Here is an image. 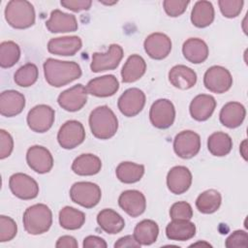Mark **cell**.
Wrapping results in <instances>:
<instances>
[{"label":"cell","instance_id":"7dc6e473","mask_svg":"<svg viewBox=\"0 0 248 248\" xmlns=\"http://www.w3.org/2000/svg\"><path fill=\"white\" fill-rule=\"evenodd\" d=\"M125 248V247H135L139 248L140 247V244L135 239L134 235H125L123 237H120L115 243H114V248Z\"/></svg>","mask_w":248,"mask_h":248},{"label":"cell","instance_id":"ac0fdd59","mask_svg":"<svg viewBox=\"0 0 248 248\" xmlns=\"http://www.w3.org/2000/svg\"><path fill=\"white\" fill-rule=\"evenodd\" d=\"M192 184V173L184 166H175L171 168L167 174V186L169 190L175 195L185 193Z\"/></svg>","mask_w":248,"mask_h":248},{"label":"cell","instance_id":"f6af8a7d","mask_svg":"<svg viewBox=\"0 0 248 248\" xmlns=\"http://www.w3.org/2000/svg\"><path fill=\"white\" fill-rule=\"evenodd\" d=\"M60 4L73 12H80L89 10L92 2L90 0H62Z\"/></svg>","mask_w":248,"mask_h":248},{"label":"cell","instance_id":"4316f807","mask_svg":"<svg viewBox=\"0 0 248 248\" xmlns=\"http://www.w3.org/2000/svg\"><path fill=\"white\" fill-rule=\"evenodd\" d=\"M182 53L186 60L193 64L204 62L209 54L206 43L199 38H190L182 46Z\"/></svg>","mask_w":248,"mask_h":248},{"label":"cell","instance_id":"7c38bea8","mask_svg":"<svg viewBox=\"0 0 248 248\" xmlns=\"http://www.w3.org/2000/svg\"><path fill=\"white\" fill-rule=\"evenodd\" d=\"M11 192L20 200H33L39 194V185L31 176L17 172L11 175L9 179Z\"/></svg>","mask_w":248,"mask_h":248},{"label":"cell","instance_id":"83f0119b","mask_svg":"<svg viewBox=\"0 0 248 248\" xmlns=\"http://www.w3.org/2000/svg\"><path fill=\"white\" fill-rule=\"evenodd\" d=\"M146 71V63L144 59L138 54H132L128 57L121 70L122 81L131 83L139 80Z\"/></svg>","mask_w":248,"mask_h":248},{"label":"cell","instance_id":"9a60e30c","mask_svg":"<svg viewBox=\"0 0 248 248\" xmlns=\"http://www.w3.org/2000/svg\"><path fill=\"white\" fill-rule=\"evenodd\" d=\"M26 162L38 173H46L53 167V157L49 150L41 145H33L26 152Z\"/></svg>","mask_w":248,"mask_h":248},{"label":"cell","instance_id":"603a6c76","mask_svg":"<svg viewBox=\"0 0 248 248\" xmlns=\"http://www.w3.org/2000/svg\"><path fill=\"white\" fill-rule=\"evenodd\" d=\"M246 116L245 107L238 102H229L223 106L219 113L222 125L227 128L234 129L239 127Z\"/></svg>","mask_w":248,"mask_h":248},{"label":"cell","instance_id":"8d00e7d4","mask_svg":"<svg viewBox=\"0 0 248 248\" xmlns=\"http://www.w3.org/2000/svg\"><path fill=\"white\" fill-rule=\"evenodd\" d=\"M20 58V48L13 41H5L0 44V66L11 68L15 66Z\"/></svg>","mask_w":248,"mask_h":248},{"label":"cell","instance_id":"4dcf8cb0","mask_svg":"<svg viewBox=\"0 0 248 248\" xmlns=\"http://www.w3.org/2000/svg\"><path fill=\"white\" fill-rule=\"evenodd\" d=\"M215 16L213 5L209 1L202 0L195 3L191 12V21L198 28L209 26Z\"/></svg>","mask_w":248,"mask_h":248},{"label":"cell","instance_id":"f907efd6","mask_svg":"<svg viewBox=\"0 0 248 248\" xmlns=\"http://www.w3.org/2000/svg\"><path fill=\"white\" fill-rule=\"evenodd\" d=\"M199 244H205V245H207V246H211L209 243H206V242H197V243L191 244L190 246H197V245H199Z\"/></svg>","mask_w":248,"mask_h":248},{"label":"cell","instance_id":"d6986e66","mask_svg":"<svg viewBox=\"0 0 248 248\" xmlns=\"http://www.w3.org/2000/svg\"><path fill=\"white\" fill-rule=\"evenodd\" d=\"M85 88L88 94L95 97H110L118 91L119 82L113 75H106L89 80Z\"/></svg>","mask_w":248,"mask_h":248},{"label":"cell","instance_id":"2e32d148","mask_svg":"<svg viewBox=\"0 0 248 248\" xmlns=\"http://www.w3.org/2000/svg\"><path fill=\"white\" fill-rule=\"evenodd\" d=\"M143 46L149 57L155 60H162L170 54L171 50V41L166 34L156 32L145 38Z\"/></svg>","mask_w":248,"mask_h":248},{"label":"cell","instance_id":"681fc988","mask_svg":"<svg viewBox=\"0 0 248 248\" xmlns=\"http://www.w3.org/2000/svg\"><path fill=\"white\" fill-rule=\"evenodd\" d=\"M240 154L243 157V159L245 161H247V140H244L241 143H240V148H239Z\"/></svg>","mask_w":248,"mask_h":248},{"label":"cell","instance_id":"d590c367","mask_svg":"<svg viewBox=\"0 0 248 248\" xmlns=\"http://www.w3.org/2000/svg\"><path fill=\"white\" fill-rule=\"evenodd\" d=\"M85 222V214L72 206H65L59 212V224L65 230L80 229Z\"/></svg>","mask_w":248,"mask_h":248},{"label":"cell","instance_id":"7bdbcfd3","mask_svg":"<svg viewBox=\"0 0 248 248\" xmlns=\"http://www.w3.org/2000/svg\"><path fill=\"white\" fill-rule=\"evenodd\" d=\"M227 248H247L248 234L245 231L237 230L232 232L225 241Z\"/></svg>","mask_w":248,"mask_h":248},{"label":"cell","instance_id":"1f68e13d","mask_svg":"<svg viewBox=\"0 0 248 248\" xmlns=\"http://www.w3.org/2000/svg\"><path fill=\"white\" fill-rule=\"evenodd\" d=\"M159 234V227L153 220L144 219L137 224L134 229V237L140 245H151Z\"/></svg>","mask_w":248,"mask_h":248},{"label":"cell","instance_id":"8992f818","mask_svg":"<svg viewBox=\"0 0 248 248\" xmlns=\"http://www.w3.org/2000/svg\"><path fill=\"white\" fill-rule=\"evenodd\" d=\"M203 84L207 90L216 94L227 92L232 85V77L229 70L222 66H212L203 76Z\"/></svg>","mask_w":248,"mask_h":248},{"label":"cell","instance_id":"b9f144b4","mask_svg":"<svg viewBox=\"0 0 248 248\" xmlns=\"http://www.w3.org/2000/svg\"><path fill=\"white\" fill-rule=\"evenodd\" d=\"M190 1L184 0H165L163 7L166 14L171 17L181 16L187 9Z\"/></svg>","mask_w":248,"mask_h":248},{"label":"cell","instance_id":"cb8c5ba5","mask_svg":"<svg viewBox=\"0 0 248 248\" xmlns=\"http://www.w3.org/2000/svg\"><path fill=\"white\" fill-rule=\"evenodd\" d=\"M216 108V101L214 97L207 94L197 95L190 103L189 110L192 118L197 121L207 120Z\"/></svg>","mask_w":248,"mask_h":248},{"label":"cell","instance_id":"5b68a950","mask_svg":"<svg viewBox=\"0 0 248 248\" xmlns=\"http://www.w3.org/2000/svg\"><path fill=\"white\" fill-rule=\"evenodd\" d=\"M101 197L102 192L100 187L93 182H76L70 189V198L72 202L85 208L96 206L101 201Z\"/></svg>","mask_w":248,"mask_h":248},{"label":"cell","instance_id":"816d5d0a","mask_svg":"<svg viewBox=\"0 0 248 248\" xmlns=\"http://www.w3.org/2000/svg\"><path fill=\"white\" fill-rule=\"evenodd\" d=\"M100 2L103 3V4H106V5H113V4L117 3V1H113V2H103V1H100Z\"/></svg>","mask_w":248,"mask_h":248},{"label":"cell","instance_id":"74e56055","mask_svg":"<svg viewBox=\"0 0 248 248\" xmlns=\"http://www.w3.org/2000/svg\"><path fill=\"white\" fill-rule=\"evenodd\" d=\"M38 77V67L33 63H26L16 70L14 75V80L18 86L29 87L37 81Z\"/></svg>","mask_w":248,"mask_h":248},{"label":"cell","instance_id":"d4e9b609","mask_svg":"<svg viewBox=\"0 0 248 248\" xmlns=\"http://www.w3.org/2000/svg\"><path fill=\"white\" fill-rule=\"evenodd\" d=\"M169 80L175 88L187 90L196 84L197 74L185 65H175L169 72Z\"/></svg>","mask_w":248,"mask_h":248},{"label":"cell","instance_id":"ba28073f","mask_svg":"<svg viewBox=\"0 0 248 248\" xmlns=\"http://www.w3.org/2000/svg\"><path fill=\"white\" fill-rule=\"evenodd\" d=\"M123 48L116 44H111L107 52H94L90 64L93 73L114 70L123 58Z\"/></svg>","mask_w":248,"mask_h":248},{"label":"cell","instance_id":"484cf974","mask_svg":"<svg viewBox=\"0 0 248 248\" xmlns=\"http://www.w3.org/2000/svg\"><path fill=\"white\" fill-rule=\"evenodd\" d=\"M196 234V225L190 220L172 219L166 227V235L170 240L186 241Z\"/></svg>","mask_w":248,"mask_h":248},{"label":"cell","instance_id":"3957f363","mask_svg":"<svg viewBox=\"0 0 248 248\" xmlns=\"http://www.w3.org/2000/svg\"><path fill=\"white\" fill-rule=\"evenodd\" d=\"M22 223L29 234H42L46 232L52 225V212L46 204H33L24 211Z\"/></svg>","mask_w":248,"mask_h":248},{"label":"cell","instance_id":"d6a6232c","mask_svg":"<svg viewBox=\"0 0 248 248\" xmlns=\"http://www.w3.org/2000/svg\"><path fill=\"white\" fill-rule=\"evenodd\" d=\"M116 177L125 184H132L140 181L144 174V166L133 162H122L115 170Z\"/></svg>","mask_w":248,"mask_h":248},{"label":"cell","instance_id":"7402d4cb","mask_svg":"<svg viewBox=\"0 0 248 248\" xmlns=\"http://www.w3.org/2000/svg\"><path fill=\"white\" fill-rule=\"evenodd\" d=\"M25 107L23 94L16 90H6L0 95V113L6 117L19 114Z\"/></svg>","mask_w":248,"mask_h":248},{"label":"cell","instance_id":"52a82bcc","mask_svg":"<svg viewBox=\"0 0 248 248\" xmlns=\"http://www.w3.org/2000/svg\"><path fill=\"white\" fill-rule=\"evenodd\" d=\"M151 124L157 129L170 128L175 119V108L173 104L168 99L155 101L149 110Z\"/></svg>","mask_w":248,"mask_h":248},{"label":"cell","instance_id":"f35d334b","mask_svg":"<svg viewBox=\"0 0 248 248\" xmlns=\"http://www.w3.org/2000/svg\"><path fill=\"white\" fill-rule=\"evenodd\" d=\"M17 232L16 223L11 217L0 216V242L12 240Z\"/></svg>","mask_w":248,"mask_h":248},{"label":"cell","instance_id":"e575fe53","mask_svg":"<svg viewBox=\"0 0 248 248\" xmlns=\"http://www.w3.org/2000/svg\"><path fill=\"white\" fill-rule=\"evenodd\" d=\"M221 202V194L217 190L209 189L199 195L196 200V207L203 214H211L219 209Z\"/></svg>","mask_w":248,"mask_h":248},{"label":"cell","instance_id":"ffe728a7","mask_svg":"<svg viewBox=\"0 0 248 248\" xmlns=\"http://www.w3.org/2000/svg\"><path fill=\"white\" fill-rule=\"evenodd\" d=\"M46 27L50 33H67L78 30V20L74 15L53 10L50 17L46 21Z\"/></svg>","mask_w":248,"mask_h":248},{"label":"cell","instance_id":"7a4b0ae2","mask_svg":"<svg viewBox=\"0 0 248 248\" xmlns=\"http://www.w3.org/2000/svg\"><path fill=\"white\" fill-rule=\"evenodd\" d=\"M88 121L92 135L99 140L112 138L118 129V119L108 106H100L94 108Z\"/></svg>","mask_w":248,"mask_h":248},{"label":"cell","instance_id":"ee69618b","mask_svg":"<svg viewBox=\"0 0 248 248\" xmlns=\"http://www.w3.org/2000/svg\"><path fill=\"white\" fill-rule=\"evenodd\" d=\"M14 149V140L5 130H0V159L9 157Z\"/></svg>","mask_w":248,"mask_h":248},{"label":"cell","instance_id":"8fae6325","mask_svg":"<svg viewBox=\"0 0 248 248\" xmlns=\"http://www.w3.org/2000/svg\"><path fill=\"white\" fill-rule=\"evenodd\" d=\"M55 118L54 109L47 105H37L31 108L27 114L28 127L36 133L48 131Z\"/></svg>","mask_w":248,"mask_h":248},{"label":"cell","instance_id":"60d3db41","mask_svg":"<svg viewBox=\"0 0 248 248\" xmlns=\"http://www.w3.org/2000/svg\"><path fill=\"white\" fill-rule=\"evenodd\" d=\"M170 216L171 219L190 220L193 217L192 206L186 202H174L170 206Z\"/></svg>","mask_w":248,"mask_h":248},{"label":"cell","instance_id":"ab89813d","mask_svg":"<svg viewBox=\"0 0 248 248\" xmlns=\"http://www.w3.org/2000/svg\"><path fill=\"white\" fill-rule=\"evenodd\" d=\"M244 2L242 0H219L218 5L222 15L228 18H234L241 13Z\"/></svg>","mask_w":248,"mask_h":248},{"label":"cell","instance_id":"836d02e7","mask_svg":"<svg viewBox=\"0 0 248 248\" xmlns=\"http://www.w3.org/2000/svg\"><path fill=\"white\" fill-rule=\"evenodd\" d=\"M207 148L213 156H226L232 148V140L224 132H215L207 139Z\"/></svg>","mask_w":248,"mask_h":248},{"label":"cell","instance_id":"30bf717a","mask_svg":"<svg viewBox=\"0 0 248 248\" xmlns=\"http://www.w3.org/2000/svg\"><path fill=\"white\" fill-rule=\"evenodd\" d=\"M201 149L200 136L191 130H185L178 133L173 140V150L175 154L182 159L195 157Z\"/></svg>","mask_w":248,"mask_h":248},{"label":"cell","instance_id":"5bb4252c","mask_svg":"<svg viewBox=\"0 0 248 248\" xmlns=\"http://www.w3.org/2000/svg\"><path fill=\"white\" fill-rule=\"evenodd\" d=\"M87 94L86 88L82 84H76L73 87L62 91L57 98V103L67 111H78L86 104Z\"/></svg>","mask_w":248,"mask_h":248},{"label":"cell","instance_id":"c3c4849f","mask_svg":"<svg viewBox=\"0 0 248 248\" xmlns=\"http://www.w3.org/2000/svg\"><path fill=\"white\" fill-rule=\"evenodd\" d=\"M78 244L75 237L71 235H63L60 236L55 244L57 248H78Z\"/></svg>","mask_w":248,"mask_h":248},{"label":"cell","instance_id":"e0dca14e","mask_svg":"<svg viewBox=\"0 0 248 248\" xmlns=\"http://www.w3.org/2000/svg\"><path fill=\"white\" fill-rule=\"evenodd\" d=\"M118 204L131 217H138L145 211L146 200L138 190H126L120 194Z\"/></svg>","mask_w":248,"mask_h":248},{"label":"cell","instance_id":"44dd1931","mask_svg":"<svg viewBox=\"0 0 248 248\" xmlns=\"http://www.w3.org/2000/svg\"><path fill=\"white\" fill-rule=\"evenodd\" d=\"M82 46V42L78 36H64L50 39L47 43L48 52L61 55V56H73Z\"/></svg>","mask_w":248,"mask_h":248},{"label":"cell","instance_id":"9c48e42d","mask_svg":"<svg viewBox=\"0 0 248 248\" xmlns=\"http://www.w3.org/2000/svg\"><path fill=\"white\" fill-rule=\"evenodd\" d=\"M85 140V130L83 125L77 120L66 121L59 129L57 140L64 149H74L81 144Z\"/></svg>","mask_w":248,"mask_h":248},{"label":"cell","instance_id":"bcb514c9","mask_svg":"<svg viewBox=\"0 0 248 248\" xmlns=\"http://www.w3.org/2000/svg\"><path fill=\"white\" fill-rule=\"evenodd\" d=\"M82 246L84 248H107V242L100 236L96 235H88L83 239Z\"/></svg>","mask_w":248,"mask_h":248},{"label":"cell","instance_id":"4fadbf2b","mask_svg":"<svg viewBox=\"0 0 248 248\" xmlns=\"http://www.w3.org/2000/svg\"><path fill=\"white\" fill-rule=\"evenodd\" d=\"M145 105V94L139 88H129L119 97L117 107L120 112L127 116L133 117L138 115Z\"/></svg>","mask_w":248,"mask_h":248},{"label":"cell","instance_id":"277c9868","mask_svg":"<svg viewBox=\"0 0 248 248\" xmlns=\"http://www.w3.org/2000/svg\"><path fill=\"white\" fill-rule=\"evenodd\" d=\"M5 19L16 29H26L35 23V10L26 0H11L5 8Z\"/></svg>","mask_w":248,"mask_h":248},{"label":"cell","instance_id":"6da1fadb","mask_svg":"<svg viewBox=\"0 0 248 248\" xmlns=\"http://www.w3.org/2000/svg\"><path fill=\"white\" fill-rule=\"evenodd\" d=\"M43 67L46 82L53 87L67 85L81 77L80 66L74 61L47 58Z\"/></svg>","mask_w":248,"mask_h":248},{"label":"cell","instance_id":"f546056e","mask_svg":"<svg viewBox=\"0 0 248 248\" xmlns=\"http://www.w3.org/2000/svg\"><path fill=\"white\" fill-rule=\"evenodd\" d=\"M97 223L104 232L109 234H116L125 227L123 217L110 208H105L98 213Z\"/></svg>","mask_w":248,"mask_h":248},{"label":"cell","instance_id":"f1b7e54d","mask_svg":"<svg viewBox=\"0 0 248 248\" xmlns=\"http://www.w3.org/2000/svg\"><path fill=\"white\" fill-rule=\"evenodd\" d=\"M102 168L101 159L91 153L81 154L78 156L73 164H72V170L81 176H88L97 174Z\"/></svg>","mask_w":248,"mask_h":248}]
</instances>
